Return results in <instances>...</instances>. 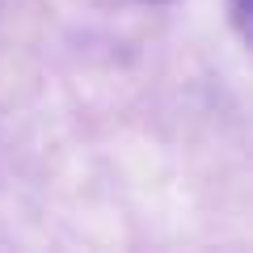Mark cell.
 Here are the masks:
<instances>
[{"label":"cell","instance_id":"cell-1","mask_svg":"<svg viewBox=\"0 0 253 253\" xmlns=\"http://www.w3.org/2000/svg\"><path fill=\"white\" fill-rule=\"evenodd\" d=\"M228 9H232V26H236V34L245 38V30H249V4H245V0H228Z\"/></svg>","mask_w":253,"mask_h":253},{"label":"cell","instance_id":"cell-2","mask_svg":"<svg viewBox=\"0 0 253 253\" xmlns=\"http://www.w3.org/2000/svg\"><path fill=\"white\" fill-rule=\"evenodd\" d=\"M144 4H169V0H144Z\"/></svg>","mask_w":253,"mask_h":253}]
</instances>
